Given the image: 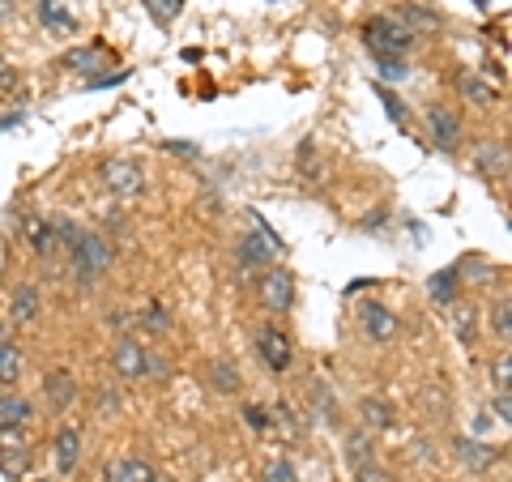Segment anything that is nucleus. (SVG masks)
Masks as SVG:
<instances>
[{"mask_svg": "<svg viewBox=\"0 0 512 482\" xmlns=\"http://www.w3.org/2000/svg\"><path fill=\"white\" fill-rule=\"evenodd\" d=\"M69 248H73V269L82 282H94L99 273L111 269V261H116V248H111L103 235H77Z\"/></svg>", "mask_w": 512, "mask_h": 482, "instance_id": "obj_1", "label": "nucleus"}, {"mask_svg": "<svg viewBox=\"0 0 512 482\" xmlns=\"http://www.w3.org/2000/svg\"><path fill=\"white\" fill-rule=\"evenodd\" d=\"M363 39H367V47H372L376 56H397V60H402V52H410V43H414L397 18H367Z\"/></svg>", "mask_w": 512, "mask_h": 482, "instance_id": "obj_2", "label": "nucleus"}, {"mask_svg": "<svg viewBox=\"0 0 512 482\" xmlns=\"http://www.w3.org/2000/svg\"><path fill=\"white\" fill-rule=\"evenodd\" d=\"M103 184L116 192V197H137V192H146V175L133 158H103Z\"/></svg>", "mask_w": 512, "mask_h": 482, "instance_id": "obj_3", "label": "nucleus"}, {"mask_svg": "<svg viewBox=\"0 0 512 482\" xmlns=\"http://www.w3.org/2000/svg\"><path fill=\"white\" fill-rule=\"evenodd\" d=\"M359 320H363V333L372 337V342H393L397 329H402V320H397V312L389 308V303H380V299L359 303Z\"/></svg>", "mask_w": 512, "mask_h": 482, "instance_id": "obj_4", "label": "nucleus"}, {"mask_svg": "<svg viewBox=\"0 0 512 482\" xmlns=\"http://www.w3.org/2000/svg\"><path fill=\"white\" fill-rule=\"evenodd\" d=\"M261 303H265V312H291V303H295V273L291 269H269L265 278H261Z\"/></svg>", "mask_w": 512, "mask_h": 482, "instance_id": "obj_5", "label": "nucleus"}, {"mask_svg": "<svg viewBox=\"0 0 512 482\" xmlns=\"http://www.w3.org/2000/svg\"><path fill=\"white\" fill-rule=\"evenodd\" d=\"M111 372L120 380H141L146 376V346L137 337H116L111 342Z\"/></svg>", "mask_w": 512, "mask_h": 482, "instance_id": "obj_6", "label": "nucleus"}, {"mask_svg": "<svg viewBox=\"0 0 512 482\" xmlns=\"http://www.w3.org/2000/svg\"><path fill=\"white\" fill-rule=\"evenodd\" d=\"M427 128H431V137H436L440 150H457L461 146V116H457L453 107L431 103L427 107Z\"/></svg>", "mask_w": 512, "mask_h": 482, "instance_id": "obj_7", "label": "nucleus"}, {"mask_svg": "<svg viewBox=\"0 0 512 482\" xmlns=\"http://www.w3.org/2000/svg\"><path fill=\"white\" fill-rule=\"evenodd\" d=\"M256 350H261L274 372H286V367H291V337H286L282 329H274V325L256 329Z\"/></svg>", "mask_w": 512, "mask_h": 482, "instance_id": "obj_8", "label": "nucleus"}, {"mask_svg": "<svg viewBox=\"0 0 512 482\" xmlns=\"http://www.w3.org/2000/svg\"><path fill=\"white\" fill-rule=\"evenodd\" d=\"M474 163L478 171L487 175V180H504L508 175V146L500 137H487V141H478V154H474Z\"/></svg>", "mask_w": 512, "mask_h": 482, "instance_id": "obj_9", "label": "nucleus"}, {"mask_svg": "<svg viewBox=\"0 0 512 482\" xmlns=\"http://www.w3.org/2000/svg\"><path fill=\"white\" fill-rule=\"evenodd\" d=\"M397 22L406 26L410 39H419V35H431V30H440V13H436V9H423V5H402Z\"/></svg>", "mask_w": 512, "mask_h": 482, "instance_id": "obj_10", "label": "nucleus"}, {"mask_svg": "<svg viewBox=\"0 0 512 482\" xmlns=\"http://www.w3.org/2000/svg\"><path fill=\"white\" fill-rule=\"evenodd\" d=\"M56 465L64 474H73L77 470V457H82V431H73V427H60L56 431Z\"/></svg>", "mask_w": 512, "mask_h": 482, "instance_id": "obj_11", "label": "nucleus"}, {"mask_svg": "<svg viewBox=\"0 0 512 482\" xmlns=\"http://www.w3.org/2000/svg\"><path fill=\"white\" fill-rule=\"evenodd\" d=\"M274 239H261V235H244L239 239V261H244L248 269L256 265V269H265L269 261H274Z\"/></svg>", "mask_w": 512, "mask_h": 482, "instance_id": "obj_12", "label": "nucleus"}, {"mask_svg": "<svg viewBox=\"0 0 512 482\" xmlns=\"http://www.w3.org/2000/svg\"><path fill=\"white\" fill-rule=\"evenodd\" d=\"M457 457L470 465V470H491L495 461H500V448L491 444H478V440H457Z\"/></svg>", "mask_w": 512, "mask_h": 482, "instance_id": "obj_13", "label": "nucleus"}, {"mask_svg": "<svg viewBox=\"0 0 512 482\" xmlns=\"http://www.w3.org/2000/svg\"><path fill=\"white\" fill-rule=\"evenodd\" d=\"M39 18H43L47 30H60V35L77 30V18L69 13V5H64V0H39Z\"/></svg>", "mask_w": 512, "mask_h": 482, "instance_id": "obj_14", "label": "nucleus"}, {"mask_svg": "<svg viewBox=\"0 0 512 482\" xmlns=\"http://www.w3.org/2000/svg\"><path fill=\"white\" fill-rule=\"evenodd\" d=\"M22 346H13V342H0V389H13V384L22 380Z\"/></svg>", "mask_w": 512, "mask_h": 482, "instance_id": "obj_15", "label": "nucleus"}, {"mask_svg": "<svg viewBox=\"0 0 512 482\" xmlns=\"http://www.w3.org/2000/svg\"><path fill=\"white\" fill-rule=\"evenodd\" d=\"M359 414H363V423H372L380 431H389L397 423V410H393V401H384V397H363L359 401Z\"/></svg>", "mask_w": 512, "mask_h": 482, "instance_id": "obj_16", "label": "nucleus"}, {"mask_svg": "<svg viewBox=\"0 0 512 482\" xmlns=\"http://www.w3.org/2000/svg\"><path fill=\"white\" fill-rule=\"evenodd\" d=\"M43 393H47V401H52L56 410H64V406H69V401L77 397V380H73L69 372H52V376L43 380Z\"/></svg>", "mask_w": 512, "mask_h": 482, "instance_id": "obj_17", "label": "nucleus"}, {"mask_svg": "<svg viewBox=\"0 0 512 482\" xmlns=\"http://www.w3.org/2000/svg\"><path fill=\"white\" fill-rule=\"evenodd\" d=\"M103 482H154V470L146 461H137V457H124V461L111 465Z\"/></svg>", "mask_w": 512, "mask_h": 482, "instance_id": "obj_18", "label": "nucleus"}, {"mask_svg": "<svg viewBox=\"0 0 512 482\" xmlns=\"http://www.w3.org/2000/svg\"><path fill=\"white\" fill-rule=\"evenodd\" d=\"M39 308H43V299H39L35 286H18V291H13V303H9L13 320H22V325H30V320L39 316Z\"/></svg>", "mask_w": 512, "mask_h": 482, "instance_id": "obj_19", "label": "nucleus"}, {"mask_svg": "<svg viewBox=\"0 0 512 482\" xmlns=\"http://www.w3.org/2000/svg\"><path fill=\"white\" fill-rule=\"evenodd\" d=\"M210 384H214V393L222 397H235L239 389H244V380H239V367L235 363H210Z\"/></svg>", "mask_w": 512, "mask_h": 482, "instance_id": "obj_20", "label": "nucleus"}, {"mask_svg": "<svg viewBox=\"0 0 512 482\" xmlns=\"http://www.w3.org/2000/svg\"><path fill=\"white\" fill-rule=\"evenodd\" d=\"M30 419V401L22 393H0V427H22Z\"/></svg>", "mask_w": 512, "mask_h": 482, "instance_id": "obj_21", "label": "nucleus"}, {"mask_svg": "<svg viewBox=\"0 0 512 482\" xmlns=\"http://www.w3.org/2000/svg\"><path fill=\"white\" fill-rule=\"evenodd\" d=\"M346 457H350L355 470H359V465H372V440L359 436V431H350V436H346Z\"/></svg>", "mask_w": 512, "mask_h": 482, "instance_id": "obj_22", "label": "nucleus"}, {"mask_svg": "<svg viewBox=\"0 0 512 482\" xmlns=\"http://www.w3.org/2000/svg\"><path fill=\"white\" fill-rule=\"evenodd\" d=\"M99 60H103V47H99V43H94L90 52H86V47H77V52L64 56V69H86V73H90Z\"/></svg>", "mask_w": 512, "mask_h": 482, "instance_id": "obj_23", "label": "nucleus"}, {"mask_svg": "<svg viewBox=\"0 0 512 482\" xmlns=\"http://www.w3.org/2000/svg\"><path fill=\"white\" fill-rule=\"evenodd\" d=\"M457 337H461V342H474V337H478V320H474V308H466V303H461V308H457Z\"/></svg>", "mask_w": 512, "mask_h": 482, "instance_id": "obj_24", "label": "nucleus"}, {"mask_svg": "<svg viewBox=\"0 0 512 482\" xmlns=\"http://www.w3.org/2000/svg\"><path fill=\"white\" fill-rule=\"evenodd\" d=\"M146 5H150V18H158L163 26H171V22H175V13H180V5H184V0H146Z\"/></svg>", "mask_w": 512, "mask_h": 482, "instance_id": "obj_25", "label": "nucleus"}, {"mask_svg": "<svg viewBox=\"0 0 512 482\" xmlns=\"http://www.w3.org/2000/svg\"><path fill=\"white\" fill-rule=\"evenodd\" d=\"M380 77H384V82H406L410 69L397 56H380Z\"/></svg>", "mask_w": 512, "mask_h": 482, "instance_id": "obj_26", "label": "nucleus"}, {"mask_svg": "<svg viewBox=\"0 0 512 482\" xmlns=\"http://www.w3.org/2000/svg\"><path fill=\"white\" fill-rule=\"evenodd\" d=\"M265 482H299V474H295L291 461H269L265 465Z\"/></svg>", "mask_w": 512, "mask_h": 482, "instance_id": "obj_27", "label": "nucleus"}, {"mask_svg": "<svg viewBox=\"0 0 512 482\" xmlns=\"http://www.w3.org/2000/svg\"><path fill=\"white\" fill-rule=\"evenodd\" d=\"M453 282H457V278H453L448 269L431 278V295H436V303H453Z\"/></svg>", "mask_w": 512, "mask_h": 482, "instance_id": "obj_28", "label": "nucleus"}, {"mask_svg": "<svg viewBox=\"0 0 512 482\" xmlns=\"http://www.w3.org/2000/svg\"><path fill=\"white\" fill-rule=\"evenodd\" d=\"M491 380H495V389L500 393H508V384H512V359L508 355H500L491 363Z\"/></svg>", "mask_w": 512, "mask_h": 482, "instance_id": "obj_29", "label": "nucleus"}, {"mask_svg": "<svg viewBox=\"0 0 512 482\" xmlns=\"http://www.w3.org/2000/svg\"><path fill=\"white\" fill-rule=\"evenodd\" d=\"M146 376L167 380V376H171V363H167V355H158V350H146Z\"/></svg>", "mask_w": 512, "mask_h": 482, "instance_id": "obj_30", "label": "nucleus"}, {"mask_svg": "<svg viewBox=\"0 0 512 482\" xmlns=\"http://www.w3.org/2000/svg\"><path fill=\"white\" fill-rule=\"evenodd\" d=\"M491 325H495V333H500L504 337V342H508V333H512V320H508V299L500 303V308H495L491 312Z\"/></svg>", "mask_w": 512, "mask_h": 482, "instance_id": "obj_31", "label": "nucleus"}, {"mask_svg": "<svg viewBox=\"0 0 512 482\" xmlns=\"http://www.w3.org/2000/svg\"><path fill=\"white\" fill-rule=\"evenodd\" d=\"M244 423L256 427V431H265V427H269V414H265L261 406H244Z\"/></svg>", "mask_w": 512, "mask_h": 482, "instance_id": "obj_32", "label": "nucleus"}, {"mask_svg": "<svg viewBox=\"0 0 512 482\" xmlns=\"http://www.w3.org/2000/svg\"><path fill=\"white\" fill-rule=\"evenodd\" d=\"M461 86H466V94H470L474 103H491V99H495V94H491V90H483L478 82H461Z\"/></svg>", "mask_w": 512, "mask_h": 482, "instance_id": "obj_33", "label": "nucleus"}, {"mask_svg": "<svg viewBox=\"0 0 512 482\" xmlns=\"http://www.w3.org/2000/svg\"><path fill=\"white\" fill-rule=\"evenodd\" d=\"M146 325H150V329H167L171 320H167V312H163V308H146Z\"/></svg>", "mask_w": 512, "mask_h": 482, "instance_id": "obj_34", "label": "nucleus"}, {"mask_svg": "<svg viewBox=\"0 0 512 482\" xmlns=\"http://www.w3.org/2000/svg\"><path fill=\"white\" fill-rule=\"evenodd\" d=\"M495 414H500L504 423L512 419V397H508V393H495Z\"/></svg>", "mask_w": 512, "mask_h": 482, "instance_id": "obj_35", "label": "nucleus"}, {"mask_svg": "<svg viewBox=\"0 0 512 482\" xmlns=\"http://www.w3.org/2000/svg\"><path fill=\"white\" fill-rule=\"evenodd\" d=\"M384 107H389V116H393V120H406V103H402V99H393V94H384Z\"/></svg>", "mask_w": 512, "mask_h": 482, "instance_id": "obj_36", "label": "nucleus"}, {"mask_svg": "<svg viewBox=\"0 0 512 482\" xmlns=\"http://www.w3.org/2000/svg\"><path fill=\"white\" fill-rule=\"evenodd\" d=\"M13 13H18V0H0V26L13 22Z\"/></svg>", "mask_w": 512, "mask_h": 482, "instance_id": "obj_37", "label": "nucleus"}, {"mask_svg": "<svg viewBox=\"0 0 512 482\" xmlns=\"http://www.w3.org/2000/svg\"><path fill=\"white\" fill-rule=\"evenodd\" d=\"M359 478L363 482H384V474L376 470V465H359Z\"/></svg>", "mask_w": 512, "mask_h": 482, "instance_id": "obj_38", "label": "nucleus"}, {"mask_svg": "<svg viewBox=\"0 0 512 482\" xmlns=\"http://www.w3.org/2000/svg\"><path fill=\"white\" fill-rule=\"evenodd\" d=\"M0 342H9V337H5V325H0Z\"/></svg>", "mask_w": 512, "mask_h": 482, "instance_id": "obj_39", "label": "nucleus"}, {"mask_svg": "<svg viewBox=\"0 0 512 482\" xmlns=\"http://www.w3.org/2000/svg\"><path fill=\"white\" fill-rule=\"evenodd\" d=\"M0 73H5V64H0Z\"/></svg>", "mask_w": 512, "mask_h": 482, "instance_id": "obj_40", "label": "nucleus"}]
</instances>
